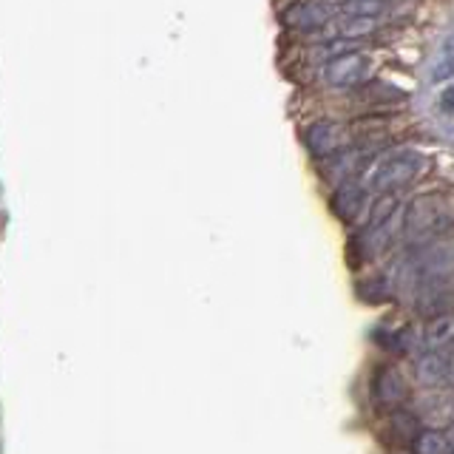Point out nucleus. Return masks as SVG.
<instances>
[{"label": "nucleus", "instance_id": "obj_10", "mask_svg": "<svg viewBox=\"0 0 454 454\" xmlns=\"http://www.w3.org/2000/svg\"><path fill=\"white\" fill-rule=\"evenodd\" d=\"M333 213L340 222L358 219V213L366 207V191L364 188H340L333 193Z\"/></svg>", "mask_w": 454, "mask_h": 454}, {"label": "nucleus", "instance_id": "obj_4", "mask_svg": "<svg viewBox=\"0 0 454 454\" xmlns=\"http://www.w3.org/2000/svg\"><path fill=\"white\" fill-rule=\"evenodd\" d=\"M369 389H372V397L380 409H397V406H403L409 397V383L395 366H380L372 375Z\"/></svg>", "mask_w": 454, "mask_h": 454}, {"label": "nucleus", "instance_id": "obj_15", "mask_svg": "<svg viewBox=\"0 0 454 454\" xmlns=\"http://www.w3.org/2000/svg\"><path fill=\"white\" fill-rule=\"evenodd\" d=\"M449 74H454V35L443 40V46L437 49L432 60V80H443Z\"/></svg>", "mask_w": 454, "mask_h": 454}, {"label": "nucleus", "instance_id": "obj_6", "mask_svg": "<svg viewBox=\"0 0 454 454\" xmlns=\"http://www.w3.org/2000/svg\"><path fill=\"white\" fill-rule=\"evenodd\" d=\"M333 12L324 4H293L281 12V23L287 28H301V32H309V28H321L324 23H330Z\"/></svg>", "mask_w": 454, "mask_h": 454}, {"label": "nucleus", "instance_id": "obj_14", "mask_svg": "<svg viewBox=\"0 0 454 454\" xmlns=\"http://www.w3.org/2000/svg\"><path fill=\"white\" fill-rule=\"evenodd\" d=\"M449 340H454V309L440 312V316H434L429 326H426V344L429 347L449 344Z\"/></svg>", "mask_w": 454, "mask_h": 454}, {"label": "nucleus", "instance_id": "obj_5", "mask_svg": "<svg viewBox=\"0 0 454 454\" xmlns=\"http://www.w3.org/2000/svg\"><path fill=\"white\" fill-rule=\"evenodd\" d=\"M307 148L316 153V156H330L335 151H340L347 145L349 139V128H344L340 122H330V120H321V122H312L307 128Z\"/></svg>", "mask_w": 454, "mask_h": 454}, {"label": "nucleus", "instance_id": "obj_17", "mask_svg": "<svg viewBox=\"0 0 454 454\" xmlns=\"http://www.w3.org/2000/svg\"><path fill=\"white\" fill-rule=\"evenodd\" d=\"M340 12L352 18H380L387 12V0H344Z\"/></svg>", "mask_w": 454, "mask_h": 454}, {"label": "nucleus", "instance_id": "obj_9", "mask_svg": "<svg viewBox=\"0 0 454 454\" xmlns=\"http://www.w3.org/2000/svg\"><path fill=\"white\" fill-rule=\"evenodd\" d=\"M333 160L330 162H324V176L326 179H333V182H344L347 176L352 174H358V170L364 168V160H366V153L364 151H347V148H340V153H330Z\"/></svg>", "mask_w": 454, "mask_h": 454}, {"label": "nucleus", "instance_id": "obj_13", "mask_svg": "<svg viewBox=\"0 0 454 454\" xmlns=\"http://www.w3.org/2000/svg\"><path fill=\"white\" fill-rule=\"evenodd\" d=\"M411 449H415L418 454H451L454 451V440L451 434H443V432H420L418 440L411 443Z\"/></svg>", "mask_w": 454, "mask_h": 454}, {"label": "nucleus", "instance_id": "obj_20", "mask_svg": "<svg viewBox=\"0 0 454 454\" xmlns=\"http://www.w3.org/2000/svg\"><path fill=\"white\" fill-rule=\"evenodd\" d=\"M440 108L454 114V85H449V89H443V94H440Z\"/></svg>", "mask_w": 454, "mask_h": 454}, {"label": "nucleus", "instance_id": "obj_16", "mask_svg": "<svg viewBox=\"0 0 454 454\" xmlns=\"http://www.w3.org/2000/svg\"><path fill=\"white\" fill-rule=\"evenodd\" d=\"M375 18H352L347 14L344 23H338V37H347V40H361V37H369L375 32Z\"/></svg>", "mask_w": 454, "mask_h": 454}, {"label": "nucleus", "instance_id": "obj_1", "mask_svg": "<svg viewBox=\"0 0 454 454\" xmlns=\"http://www.w3.org/2000/svg\"><path fill=\"white\" fill-rule=\"evenodd\" d=\"M451 222V210L446 196L423 193L415 196L406 207V233L411 236H434Z\"/></svg>", "mask_w": 454, "mask_h": 454}, {"label": "nucleus", "instance_id": "obj_7", "mask_svg": "<svg viewBox=\"0 0 454 454\" xmlns=\"http://www.w3.org/2000/svg\"><path fill=\"white\" fill-rule=\"evenodd\" d=\"M420 273L426 278L432 276H446L454 270V239H437L432 241L426 253H420Z\"/></svg>", "mask_w": 454, "mask_h": 454}, {"label": "nucleus", "instance_id": "obj_12", "mask_svg": "<svg viewBox=\"0 0 454 454\" xmlns=\"http://www.w3.org/2000/svg\"><path fill=\"white\" fill-rule=\"evenodd\" d=\"M389 426H392V434L406 440L409 446L415 443L418 434H420V420H418V415H411V411H406L401 406L389 411Z\"/></svg>", "mask_w": 454, "mask_h": 454}, {"label": "nucleus", "instance_id": "obj_18", "mask_svg": "<svg viewBox=\"0 0 454 454\" xmlns=\"http://www.w3.org/2000/svg\"><path fill=\"white\" fill-rule=\"evenodd\" d=\"M358 293H361V298L364 301H383V298H389V284H387V278L383 276H378V278H369V281H364L361 287H358Z\"/></svg>", "mask_w": 454, "mask_h": 454}, {"label": "nucleus", "instance_id": "obj_11", "mask_svg": "<svg viewBox=\"0 0 454 454\" xmlns=\"http://www.w3.org/2000/svg\"><path fill=\"white\" fill-rule=\"evenodd\" d=\"M361 94L366 99H372V103H380V106H387V103H406V99H409V94L403 89H397V85L383 82V80H366L361 85Z\"/></svg>", "mask_w": 454, "mask_h": 454}, {"label": "nucleus", "instance_id": "obj_3", "mask_svg": "<svg viewBox=\"0 0 454 454\" xmlns=\"http://www.w3.org/2000/svg\"><path fill=\"white\" fill-rule=\"evenodd\" d=\"M369 57L361 51H347L333 57L330 63L324 66V77L330 85H338V89H355V85H364L369 80Z\"/></svg>", "mask_w": 454, "mask_h": 454}, {"label": "nucleus", "instance_id": "obj_8", "mask_svg": "<svg viewBox=\"0 0 454 454\" xmlns=\"http://www.w3.org/2000/svg\"><path fill=\"white\" fill-rule=\"evenodd\" d=\"M451 372H454V361H449L446 355H440V352L423 355V358L418 361V366H415V378L423 383V387H429V389L449 383Z\"/></svg>", "mask_w": 454, "mask_h": 454}, {"label": "nucleus", "instance_id": "obj_2", "mask_svg": "<svg viewBox=\"0 0 454 454\" xmlns=\"http://www.w3.org/2000/svg\"><path fill=\"white\" fill-rule=\"evenodd\" d=\"M423 168V160L418 153H397V156H389V160H383L372 168V174H369L366 184L375 191H395V188H403L411 179L420 174Z\"/></svg>", "mask_w": 454, "mask_h": 454}, {"label": "nucleus", "instance_id": "obj_19", "mask_svg": "<svg viewBox=\"0 0 454 454\" xmlns=\"http://www.w3.org/2000/svg\"><path fill=\"white\" fill-rule=\"evenodd\" d=\"M395 207H397V199L395 196H380L378 202H375V207H372V213H369V227L387 224V219L395 213Z\"/></svg>", "mask_w": 454, "mask_h": 454}]
</instances>
